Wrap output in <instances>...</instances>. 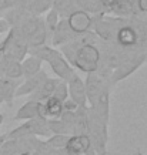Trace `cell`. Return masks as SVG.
<instances>
[{
  "mask_svg": "<svg viewBox=\"0 0 147 155\" xmlns=\"http://www.w3.org/2000/svg\"><path fill=\"white\" fill-rule=\"evenodd\" d=\"M67 23L76 34H84L91 27V16L83 9H79L67 16Z\"/></svg>",
  "mask_w": 147,
  "mask_h": 155,
  "instance_id": "obj_6",
  "label": "cell"
},
{
  "mask_svg": "<svg viewBox=\"0 0 147 155\" xmlns=\"http://www.w3.org/2000/svg\"><path fill=\"white\" fill-rule=\"evenodd\" d=\"M44 103V107H46V113H47V117L52 118H59L64 111V107H63V101L54 98V97H49Z\"/></svg>",
  "mask_w": 147,
  "mask_h": 155,
  "instance_id": "obj_17",
  "label": "cell"
},
{
  "mask_svg": "<svg viewBox=\"0 0 147 155\" xmlns=\"http://www.w3.org/2000/svg\"><path fill=\"white\" fill-rule=\"evenodd\" d=\"M7 30H10V24L7 23V20L0 19V34L7 31Z\"/></svg>",
  "mask_w": 147,
  "mask_h": 155,
  "instance_id": "obj_24",
  "label": "cell"
},
{
  "mask_svg": "<svg viewBox=\"0 0 147 155\" xmlns=\"http://www.w3.org/2000/svg\"><path fill=\"white\" fill-rule=\"evenodd\" d=\"M37 104L39 101L34 100H29L23 107H20V110L16 113L14 120H30V118L37 117Z\"/></svg>",
  "mask_w": 147,
  "mask_h": 155,
  "instance_id": "obj_16",
  "label": "cell"
},
{
  "mask_svg": "<svg viewBox=\"0 0 147 155\" xmlns=\"http://www.w3.org/2000/svg\"><path fill=\"white\" fill-rule=\"evenodd\" d=\"M90 148H91V142L90 138L87 137V134H74V135H71L69 138L64 150L67 152H70L71 155H79L86 152V151H89Z\"/></svg>",
  "mask_w": 147,
  "mask_h": 155,
  "instance_id": "obj_8",
  "label": "cell"
},
{
  "mask_svg": "<svg viewBox=\"0 0 147 155\" xmlns=\"http://www.w3.org/2000/svg\"><path fill=\"white\" fill-rule=\"evenodd\" d=\"M100 3L103 7H107V9H113V6L117 3V0H100Z\"/></svg>",
  "mask_w": 147,
  "mask_h": 155,
  "instance_id": "obj_23",
  "label": "cell"
},
{
  "mask_svg": "<svg viewBox=\"0 0 147 155\" xmlns=\"http://www.w3.org/2000/svg\"><path fill=\"white\" fill-rule=\"evenodd\" d=\"M27 51L30 53V56L37 57L42 61H47L49 66L52 67V70L62 80L69 81L73 75L76 74L73 71V68L70 67V64L67 63V60L62 56V53L59 51V50L47 47L44 44H40V46H30V47H27Z\"/></svg>",
  "mask_w": 147,
  "mask_h": 155,
  "instance_id": "obj_1",
  "label": "cell"
},
{
  "mask_svg": "<svg viewBox=\"0 0 147 155\" xmlns=\"http://www.w3.org/2000/svg\"><path fill=\"white\" fill-rule=\"evenodd\" d=\"M84 87L86 95H87V100L90 101V105H94L101 98V95L109 93V84L104 81L103 75H100L97 71L87 73Z\"/></svg>",
  "mask_w": 147,
  "mask_h": 155,
  "instance_id": "obj_4",
  "label": "cell"
},
{
  "mask_svg": "<svg viewBox=\"0 0 147 155\" xmlns=\"http://www.w3.org/2000/svg\"><path fill=\"white\" fill-rule=\"evenodd\" d=\"M69 138H70V135H67V134H54L46 141V144L53 150H64Z\"/></svg>",
  "mask_w": 147,
  "mask_h": 155,
  "instance_id": "obj_18",
  "label": "cell"
},
{
  "mask_svg": "<svg viewBox=\"0 0 147 155\" xmlns=\"http://www.w3.org/2000/svg\"><path fill=\"white\" fill-rule=\"evenodd\" d=\"M22 70H23V75L26 78L37 74L39 71L42 70V60L34 56L27 57V58H24L23 63H22Z\"/></svg>",
  "mask_w": 147,
  "mask_h": 155,
  "instance_id": "obj_15",
  "label": "cell"
},
{
  "mask_svg": "<svg viewBox=\"0 0 147 155\" xmlns=\"http://www.w3.org/2000/svg\"><path fill=\"white\" fill-rule=\"evenodd\" d=\"M52 97H54V98L60 100V101H66L67 98H69V88H67V83L64 80H59V83L56 84V87H54V90H53V94Z\"/></svg>",
  "mask_w": 147,
  "mask_h": 155,
  "instance_id": "obj_20",
  "label": "cell"
},
{
  "mask_svg": "<svg viewBox=\"0 0 147 155\" xmlns=\"http://www.w3.org/2000/svg\"><path fill=\"white\" fill-rule=\"evenodd\" d=\"M143 61H146V54L144 53H136L133 56L124 58L123 63L114 68V71L111 73V83H119V81L127 78L130 74H133L134 71L137 70L138 67L143 64Z\"/></svg>",
  "mask_w": 147,
  "mask_h": 155,
  "instance_id": "obj_5",
  "label": "cell"
},
{
  "mask_svg": "<svg viewBox=\"0 0 147 155\" xmlns=\"http://www.w3.org/2000/svg\"><path fill=\"white\" fill-rule=\"evenodd\" d=\"M86 134L90 138L91 148L99 155L106 154L107 145V122L97 115L91 108H86Z\"/></svg>",
  "mask_w": 147,
  "mask_h": 155,
  "instance_id": "obj_2",
  "label": "cell"
},
{
  "mask_svg": "<svg viewBox=\"0 0 147 155\" xmlns=\"http://www.w3.org/2000/svg\"><path fill=\"white\" fill-rule=\"evenodd\" d=\"M53 44H64L66 41H71L76 37V33L73 31L66 20H62L60 23H57L56 28L53 30Z\"/></svg>",
  "mask_w": 147,
  "mask_h": 155,
  "instance_id": "obj_10",
  "label": "cell"
},
{
  "mask_svg": "<svg viewBox=\"0 0 147 155\" xmlns=\"http://www.w3.org/2000/svg\"><path fill=\"white\" fill-rule=\"evenodd\" d=\"M57 83H59L57 78H49L47 77L37 88L34 90L33 93H30L32 94L30 100H34V101H46L49 97H52L53 90H54Z\"/></svg>",
  "mask_w": 147,
  "mask_h": 155,
  "instance_id": "obj_11",
  "label": "cell"
},
{
  "mask_svg": "<svg viewBox=\"0 0 147 155\" xmlns=\"http://www.w3.org/2000/svg\"><path fill=\"white\" fill-rule=\"evenodd\" d=\"M67 83V88H69V97L77 107L86 108V103H87V95H86V87L84 83L81 81V78L77 74H74Z\"/></svg>",
  "mask_w": 147,
  "mask_h": 155,
  "instance_id": "obj_7",
  "label": "cell"
},
{
  "mask_svg": "<svg viewBox=\"0 0 147 155\" xmlns=\"http://www.w3.org/2000/svg\"><path fill=\"white\" fill-rule=\"evenodd\" d=\"M116 38H117V43L121 47H132V46H134L137 43L138 36H137V31L133 27L124 26V27H120L117 30Z\"/></svg>",
  "mask_w": 147,
  "mask_h": 155,
  "instance_id": "obj_12",
  "label": "cell"
},
{
  "mask_svg": "<svg viewBox=\"0 0 147 155\" xmlns=\"http://www.w3.org/2000/svg\"><path fill=\"white\" fill-rule=\"evenodd\" d=\"M47 125L50 132H53V134H67L69 135L71 132L70 127L63 120H50V121L47 120Z\"/></svg>",
  "mask_w": 147,
  "mask_h": 155,
  "instance_id": "obj_19",
  "label": "cell"
},
{
  "mask_svg": "<svg viewBox=\"0 0 147 155\" xmlns=\"http://www.w3.org/2000/svg\"><path fill=\"white\" fill-rule=\"evenodd\" d=\"M7 140V135H0V148H2V145H3V142Z\"/></svg>",
  "mask_w": 147,
  "mask_h": 155,
  "instance_id": "obj_25",
  "label": "cell"
},
{
  "mask_svg": "<svg viewBox=\"0 0 147 155\" xmlns=\"http://www.w3.org/2000/svg\"><path fill=\"white\" fill-rule=\"evenodd\" d=\"M134 155H143V154L140 152V151H136V152H134Z\"/></svg>",
  "mask_w": 147,
  "mask_h": 155,
  "instance_id": "obj_27",
  "label": "cell"
},
{
  "mask_svg": "<svg viewBox=\"0 0 147 155\" xmlns=\"http://www.w3.org/2000/svg\"><path fill=\"white\" fill-rule=\"evenodd\" d=\"M137 9L138 12H143V13H147V0H137Z\"/></svg>",
  "mask_w": 147,
  "mask_h": 155,
  "instance_id": "obj_22",
  "label": "cell"
},
{
  "mask_svg": "<svg viewBox=\"0 0 147 155\" xmlns=\"http://www.w3.org/2000/svg\"><path fill=\"white\" fill-rule=\"evenodd\" d=\"M128 2H132V3H134V5L137 3V0H128Z\"/></svg>",
  "mask_w": 147,
  "mask_h": 155,
  "instance_id": "obj_28",
  "label": "cell"
},
{
  "mask_svg": "<svg viewBox=\"0 0 147 155\" xmlns=\"http://www.w3.org/2000/svg\"><path fill=\"white\" fill-rule=\"evenodd\" d=\"M57 23H59V13H57L54 9L49 10L47 17H46V21H44V26H46V30L49 33H53V30L56 28Z\"/></svg>",
  "mask_w": 147,
  "mask_h": 155,
  "instance_id": "obj_21",
  "label": "cell"
},
{
  "mask_svg": "<svg viewBox=\"0 0 147 155\" xmlns=\"http://www.w3.org/2000/svg\"><path fill=\"white\" fill-rule=\"evenodd\" d=\"M73 66L84 73H93L99 70L100 66V51L91 43H83L76 48L71 57Z\"/></svg>",
  "mask_w": 147,
  "mask_h": 155,
  "instance_id": "obj_3",
  "label": "cell"
},
{
  "mask_svg": "<svg viewBox=\"0 0 147 155\" xmlns=\"http://www.w3.org/2000/svg\"><path fill=\"white\" fill-rule=\"evenodd\" d=\"M3 103V97H2V94H0V104Z\"/></svg>",
  "mask_w": 147,
  "mask_h": 155,
  "instance_id": "obj_29",
  "label": "cell"
},
{
  "mask_svg": "<svg viewBox=\"0 0 147 155\" xmlns=\"http://www.w3.org/2000/svg\"><path fill=\"white\" fill-rule=\"evenodd\" d=\"M19 85L17 78H6L0 77V94L3 97V103L12 104L14 98V91Z\"/></svg>",
  "mask_w": 147,
  "mask_h": 155,
  "instance_id": "obj_13",
  "label": "cell"
},
{
  "mask_svg": "<svg viewBox=\"0 0 147 155\" xmlns=\"http://www.w3.org/2000/svg\"><path fill=\"white\" fill-rule=\"evenodd\" d=\"M2 122H3V115L0 114V125H2Z\"/></svg>",
  "mask_w": 147,
  "mask_h": 155,
  "instance_id": "obj_26",
  "label": "cell"
},
{
  "mask_svg": "<svg viewBox=\"0 0 147 155\" xmlns=\"http://www.w3.org/2000/svg\"><path fill=\"white\" fill-rule=\"evenodd\" d=\"M46 78H47V74H46L43 70H40L37 74L32 75V77H27V78L24 80V83H22L20 85H17V88H16V91H14V97H22V95L33 93L34 90L37 88L39 85L42 84Z\"/></svg>",
  "mask_w": 147,
  "mask_h": 155,
  "instance_id": "obj_9",
  "label": "cell"
},
{
  "mask_svg": "<svg viewBox=\"0 0 147 155\" xmlns=\"http://www.w3.org/2000/svg\"><path fill=\"white\" fill-rule=\"evenodd\" d=\"M53 5H54L53 9L63 16H69L73 12L81 9V3L79 0H54Z\"/></svg>",
  "mask_w": 147,
  "mask_h": 155,
  "instance_id": "obj_14",
  "label": "cell"
},
{
  "mask_svg": "<svg viewBox=\"0 0 147 155\" xmlns=\"http://www.w3.org/2000/svg\"><path fill=\"white\" fill-rule=\"evenodd\" d=\"M144 54H146V60H147V53H144Z\"/></svg>",
  "mask_w": 147,
  "mask_h": 155,
  "instance_id": "obj_30",
  "label": "cell"
}]
</instances>
